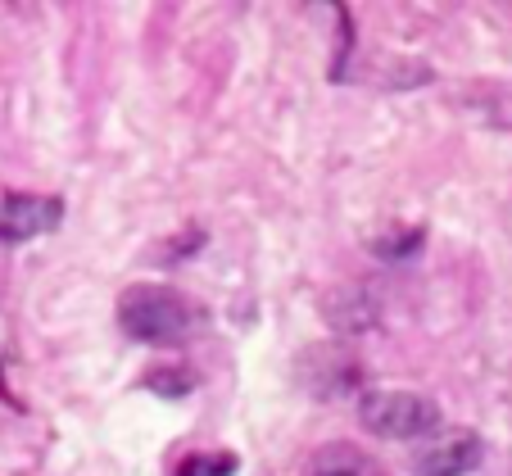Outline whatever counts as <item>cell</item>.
<instances>
[{
    "mask_svg": "<svg viewBox=\"0 0 512 476\" xmlns=\"http://www.w3.org/2000/svg\"><path fill=\"white\" fill-rule=\"evenodd\" d=\"M118 322L127 336L145 345H182L204 327V309L173 286L136 282L118 295Z\"/></svg>",
    "mask_w": 512,
    "mask_h": 476,
    "instance_id": "6da1fadb",
    "label": "cell"
},
{
    "mask_svg": "<svg viewBox=\"0 0 512 476\" xmlns=\"http://www.w3.org/2000/svg\"><path fill=\"white\" fill-rule=\"evenodd\" d=\"M358 422L381 440H426L440 431V404L417 390H363Z\"/></svg>",
    "mask_w": 512,
    "mask_h": 476,
    "instance_id": "7a4b0ae2",
    "label": "cell"
},
{
    "mask_svg": "<svg viewBox=\"0 0 512 476\" xmlns=\"http://www.w3.org/2000/svg\"><path fill=\"white\" fill-rule=\"evenodd\" d=\"M295 377L313 399H345L363 395V368L345 345H309L295 363Z\"/></svg>",
    "mask_w": 512,
    "mask_h": 476,
    "instance_id": "3957f363",
    "label": "cell"
},
{
    "mask_svg": "<svg viewBox=\"0 0 512 476\" xmlns=\"http://www.w3.org/2000/svg\"><path fill=\"white\" fill-rule=\"evenodd\" d=\"M481 454H485V445L472 427H440L413 454V467H417V476H467L481 463Z\"/></svg>",
    "mask_w": 512,
    "mask_h": 476,
    "instance_id": "277c9868",
    "label": "cell"
},
{
    "mask_svg": "<svg viewBox=\"0 0 512 476\" xmlns=\"http://www.w3.org/2000/svg\"><path fill=\"white\" fill-rule=\"evenodd\" d=\"M59 223V200L50 195H10L0 204V236L5 241H32Z\"/></svg>",
    "mask_w": 512,
    "mask_h": 476,
    "instance_id": "5b68a950",
    "label": "cell"
},
{
    "mask_svg": "<svg viewBox=\"0 0 512 476\" xmlns=\"http://www.w3.org/2000/svg\"><path fill=\"white\" fill-rule=\"evenodd\" d=\"M322 313H327V322L336 331H345V336H358V331H372L381 318L377 300H372L363 286H336V291L322 300Z\"/></svg>",
    "mask_w": 512,
    "mask_h": 476,
    "instance_id": "8992f818",
    "label": "cell"
},
{
    "mask_svg": "<svg viewBox=\"0 0 512 476\" xmlns=\"http://www.w3.org/2000/svg\"><path fill=\"white\" fill-rule=\"evenodd\" d=\"M300 476H386V472L377 467V458L363 454L358 445H322L304 463Z\"/></svg>",
    "mask_w": 512,
    "mask_h": 476,
    "instance_id": "52a82bcc",
    "label": "cell"
},
{
    "mask_svg": "<svg viewBox=\"0 0 512 476\" xmlns=\"http://www.w3.org/2000/svg\"><path fill=\"white\" fill-rule=\"evenodd\" d=\"M236 458L232 454H195L177 467V476H232Z\"/></svg>",
    "mask_w": 512,
    "mask_h": 476,
    "instance_id": "ba28073f",
    "label": "cell"
},
{
    "mask_svg": "<svg viewBox=\"0 0 512 476\" xmlns=\"http://www.w3.org/2000/svg\"><path fill=\"white\" fill-rule=\"evenodd\" d=\"M422 241V232H408V236H390V241H381V254L386 259H399V254H413L408 245H417Z\"/></svg>",
    "mask_w": 512,
    "mask_h": 476,
    "instance_id": "9c48e42d",
    "label": "cell"
}]
</instances>
